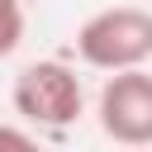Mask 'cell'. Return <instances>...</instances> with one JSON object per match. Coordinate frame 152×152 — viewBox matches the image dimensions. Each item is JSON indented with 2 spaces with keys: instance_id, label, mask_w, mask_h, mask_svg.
I'll use <instances>...</instances> for the list:
<instances>
[{
  "instance_id": "obj_2",
  "label": "cell",
  "mask_w": 152,
  "mask_h": 152,
  "mask_svg": "<svg viewBox=\"0 0 152 152\" xmlns=\"http://www.w3.org/2000/svg\"><path fill=\"white\" fill-rule=\"evenodd\" d=\"M14 114L33 128H71L86 109V90H81V76L57 62V57H43V62H28L19 76H14Z\"/></svg>"
},
{
  "instance_id": "obj_3",
  "label": "cell",
  "mask_w": 152,
  "mask_h": 152,
  "mask_svg": "<svg viewBox=\"0 0 152 152\" xmlns=\"http://www.w3.org/2000/svg\"><path fill=\"white\" fill-rule=\"evenodd\" d=\"M95 119L104 138H114L119 147H152V71L133 66V71L104 76Z\"/></svg>"
},
{
  "instance_id": "obj_1",
  "label": "cell",
  "mask_w": 152,
  "mask_h": 152,
  "mask_svg": "<svg viewBox=\"0 0 152 152\" xmlns=\"http://www.w3.org/2000/svg\"><path fill=\"white\" fill-rule=\"evenodd\" d=\"M76 57L104 76L147 66L152 62V10H142V5L95 10L76 28Z\"/></svg>"
},
{
  "instance_id": "obj_5",
  "label": "cell",
  "mask_w": 152,
  "mask_h": 152,
  "mask_svg": "<svg viewBox=\"0 0 152 152\" xmlns=\"http://www.w3.org/2000/svg\"><path fill=\"white\" fill-rule=\"evenodd\" d=\"M0 152H43V142L19 124H0Z\"/></svg>"
},
{
  "instance_id": "obj_4",
  "label": "cell",
  "mask_w": 152,
  "mask_h": 152,
  "mask_svg": "<svg viewBox=\"0 0 152 152\" xmlns=\"http://www.w3.org/2000/svg\"><path fill=\"white\" fill-rule=\"evenodd\" d=\"M24 43V0H0V57Z\"/></svg>"
}]
</instances>
